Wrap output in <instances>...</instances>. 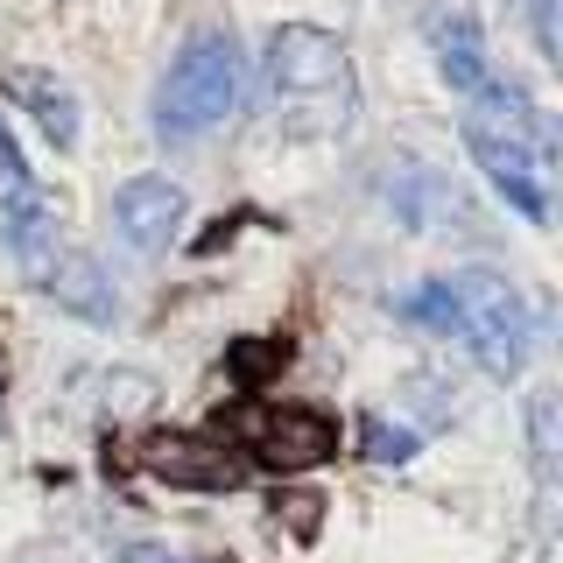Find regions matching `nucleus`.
Here are the masks:
<instances>
[{
    "label": "nucleus",
    "mask_w": 563,
    "mask_h": 563,
    "mask_svg": "<svg viewBox=\"0 0 563 563\" xmlns=\"http://www.w3.org/2000/svg\"><path fill=\"white\" fill-rule=\"evenodd\" d=\"M465 141L472 155L486 163V176L507 190V205L521 211V219H550V163H556V134L542 113H528L515 92H500V85H486L479 106L465 113Z\"/></svg>",
    "instance_id": "nucleus-1"
},
{
    "label": "nucleus",
    "mask_w": 563,
    "mask_h": 563,
    "mask_svg": "<svg viewBox=\"0 0 563 563\" xmlns=\"http://www.w3.org/2000/svg\"><path fill=\"white\" fill-rule=\"evenodd\" d=\"M430 324L472 339V352H479L486 374H521L528 339H536L521 289H515V282H500V275H486V268H465V275H451V282H430Z\"/></svg>",
    "instance_id": "nucleus-2"
},
{
    "label": "nucleus",
    "mask_w": 563,
    "mask_h": 563,
    "mask_svg": "<svg viewBox=\"0 0 563 563\" xmlns=\"http://www.w3.org/2000/svg\"><path fill=\"white\" fill-rule=\"evenodd\" d=\"M268 99L282 113H296L303 128H345L352 113V64L345 43L331 29L289 22L268 43Z\"/></svg>",
    "instance_id": "nucleus-3"
},
{
    "label": "nucleus",
    "mask_w": 563,
    "mask_h": 563,
    "mask_svg": "<svg viewBox=\"0 0 563 563\" xmlns=\"http://www.w3.org/2000/svg\"><path fill=\"white\" fill-rule=\"evenodd\" d=\"M233 99H240V57H233V43L205 35V43H190L163 78V99H155L163 106V134L219 128V120L233 113Z\"/></svg>",
    "instance_id": "nucleus-4"
},
{
    "label": "nucleus",
    "mask_w": 563,
    "mask_h": 563,
    "mask_svg": "<svg viewBox=\"0 0 563 563\" xmlns=\"http://www.w3.org/2000/svg\"><path fill=\"white\" fill-rule=\"evenodd\" d=\"M225 422L246 437V451L268 472H303V465H324L339 451V430L317 409H233Z\"/></svg>",
    "instance_id": "nucleus-5"
},
{
    "label": "nucleus",
    "mask_w": 563,
    "mask_h": 563,
    "mask_svg": "<svg viewBox=\"0 0 563 563\" xmlns=\"http://www.w3.org/2000/svg\"><path fill=\"white\" fill-rule=\"evenodd\" d=\"M176 219H184V190H176L169 176H134V184L113 190V225L141 254H155V246L176 233Z\"/></svg>",
    "instance_id": "nucleus-6"
},
{
    "label": "nucleus",
    "mask_w": 563,
    "mask_h": 563,
    "mask_svg": "<svg viewBox=\"0 0 563 563\" xmlns=\"http://www.w3.org/2000/svg\"><path fill=\"white\" fill-rule=\"evenodd\" d=\"M141 465L155 472V479H169V486H205V493H219V486H240V457H225L219 444H205V437H148L141 444Z\"/></svg>",
    "instance_id": "nucleus-7"
},
{
    "label": "nucleus",
    "mask_w": 563,
    "mask_h": 563,
    "mask_svg": "<svg viewBox=\"0 0 563 563\" xmlns=\"http://www.w3.org/2000/svg\"><path fill=\"white\" fill-rule=\"evenodd\" d=\"M0 225H8V246H14V261L35 275V282H49V268H57V205L43 198V190H14L8 211H0Z\"/></svg>",
    "instance_id": "nucleus-8"
},
{
    "label": "nucleus",
    "mask_w": 563,
    "mask_h": 563,
    "mask_svg": "<svg viewBox=\"0 0 563 563\" xmlns=\"http://www.w3.org/2000/svg\"><path fill=\"white\" fill-rule=\"evenodd\" d=\"M0 92H8V99H29L35 120H43V134L57 141V148L78 141V99H70L64 85H49L43 70H8V78H0Z\"/></svg>",
    "instance_id": "nucleus-9"
},
{
    "label": "nucleus",
    "mask_w": 563,
    "mask_h": 563,
    "mask_svg": "<svg viewBox=\"0 0 563 563\" xmlns=\"http://www.w3.org/2000/svg\"><path fill=\"white\" fill-rule=\"evenodd\" d=\"M437 49H444V78L457 92H486V49H479V29H472L465 14L437 22Z\"/></svg>",
    "instance_id": "nucleus-10"
},
{
    "label": "nucleus",
    "mask_w": 563,
    "mask_h": 563,
    "mask_svg": "<svg viewBox=\"0 0 563 563\" xmlns=\"http://www.w3.org/2000/svg\"><path fill=\"white\" fill-rule=\"evenodd\" d=\"M43 289H57V303L85 310V317H106V310H113V296L99 289V268H92V261H85V254H78V261H57Z\"/></svg>",
    "instance_id": "nucleus-11"
},
{
    "label": "nucleus",
    "mask_w": 563,
    "mask_h": 563,
    "mask_svg": "<svg viewBox=\"0 0 563 563\" xmlns=\"http://www.w3.org/2000/svg\"><path fill=\"white\" fill-rule=\"evenodd\" d=\"M282 366H289V339H240L225 352V374L240 387H261L268 374H282Z\"/></svg>",
    "instance_id": "nucleus-12"
},
{
    "label": "nucleus",
    "mask_w": 563,
    "mask_h": 563,
    "mask_svg": "<svg viewBox=\"0 0 563 563\" xmlns=\"http://www.w3.org/2000/svg\"><path fill=\"white\" fill-rule=\"evenodd\" d=\"M366 457H374V465H409V457H416V437L374 416V422H366Z\"/></svg>",
    "instance_id": "nucleus-13"
},
{
    "label": "nucleus",
    "mask_w": 563,
    "mask_h": 563,
    "mask_svg": "<svg viewBox=\"0 0 563 563\" xmlns=\"http://www.w3.org/2000/svg\"><path fill=\"white\" fill-rule=\"evenodd\" d=\"M282 507H289V528H296V536H317V507H324V500H317V493H289V500H282Z\"/></svg>",
    "instance_id": "nucleus-14"
},
{
    "label": "nucleus",
    "mask_w": 563,
    "mask_h": 563,
    "mask_svg": "<svg viewBox=\"0 0 563 563\" xmlns=\"http://www.w3.org/2000/svg\"><path fill=\"white\" fill-rule=\"evenodd\" d=\"M0 176H8V190H29V163H22V148H14L8 128H0Z\"/></svg>",
    "instance_id": "nucleus-15"
},
{
    "label": "nucleus",
    "mask_w": 563,
    "mask_h": 563,
    "mask_svg": "<svg viewBox=\"0 0 563 563\" xmlns=\"http://www.w3.org/2000/svg\"><path fill=\"white\" fill-rule=\"evenodd\" d=\"M536 29H542V49L556 57V8H550V0H536Z\"/></svg>",
    "instance_id": "nucleus-16"
},
{
    "label": "nucleus",
    "mask_w": 563,
    "mask_h": 563,
    "mask_svg": "<svg viewBox=\"0 0 563 563\" xmlns=\"http://www.w3.org/2000/svg\"><path fill=\"white\" fill-rule=\"evenodd\" d=\"M233 225H240V219H219V233H205V240H198V254H219V246L233 240Z\"/></svg>",
    "instance_id": "nucleus-17"
},
{
    "label": "nucleus",
    "mask_w": 563,
    "mask_h": 563,
    "mask_svg": "<svg viewBox=\"0 0 563 563\" xmlns=\"http://www.w3.org/2000/svg\"><path fill=\"white\" fill-rule=\"evenodd\" d=\"M128 563H169V556H128Z\"/></svg>",
    "instance_id": "nucleus-18"
},
{
    "label": "nucleus",
    "mask_w": 563,
    "mask_h": 563,
    "mask_svg": "<svg viewBox=\"0 0 563 563\" xmlns=\"http://www.w3.org/2000/svg\"><path fill=\"white\" fill-rule=\"evenodd\" d=\"M0 380H8V352H0Z\"/></svg>",
    "instance_id": "nucleus-19"
}]
</instances>
